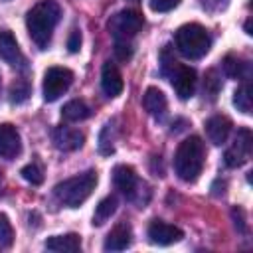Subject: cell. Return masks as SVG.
Here are the masks:
<instances>
[{"label": "cell", "mask_w": 253, "mask_h": 253, "mask_svg": "<svg viewBox=\"0 0 253 253\" xmlns=\"http://www.w3.org/2000/svg\"><path fill=\"white\" fill-rule=\"evenodd\" d=\"M59 18H61V8L55 0H42L28 12L26 16L28 34L40 49H45L49 45Z\"/></svg>", "instance_id": "1"}, {"label": "cell", "mask_w": 253, "mask_h": 253, "mask_svg": "<svg viewBox=\"0 0 253 253\" xmlns=\"http://www.w3.org/2000/svg\"><path fill=\"white\" fill-rule=\"evenodd\" d=\"M206 164V146L200 136L192 134L184 138L174 154V170L182 182H196Z\"/></svg>", "instance_id": "2"}, {"label": "cell", "mask_w": 253, "mask_h": 253, "mask_svg": "<svg viewBox=\"0 0 253 253\" xmlns=\"http://www.w3.org/2000/svg\"><path fill=\"white\" fill-rule=\"evenodd\" d=\"M160 71H162L164 77L170 79V83H172L176 95H178L182 101H186V99H190V97L194 95V91H196V81H198V79H196V69L190 67V65L178 63V61L174 59V55L170 53L168 47H164L162 53H160Z\"/></svg>", "instance_id": "3"}, {"label": "cell", "mask_w": 253, "mask_h": 253, "mask_svg": "<svg viewBox=\"0 0 253 253\" xmlns=\"http://www.w3.org/2000/svg\"><path fill=\"white\" fill-rule=\"evenodd\" d=\"M97 172L95 170H87L83 174H77L73 178H67L63 182H59L53 188V194L57 198L59 204L67 206V208H79L95 190L97 186Z\"/></svg>", "instance_id": "4"}, {"label": "cell", "mask_w": 253, "mask_h": 253, "mask_svg": "<svg viewBox=\"0 0 253 253\" xmlns=\"http://www.w3.org/2000/svg\"><path fill=\"white\" fill-rule=\"evenodd\" d=\"M174 43H176V49L186 59H202L211 47V38L204 26L184 24L176 30Z\"/></svg>", "instance_id": "5"}, {"label": "cell", "mask_w": 253, "mask_h": 253, "mask_svg": "<svg viewBox=\"0 0 253 253\" xmlns=\"http://www.w3.org/2000/svg\"><path fill=\"white\" fill-rule=\"evenodd\" d=\"M113 184L121 194H125V198L128 202H134L138 208H144V204L148 202L146 198H142V194L150 196V190L144 182H140V178L136 176L132 166L117 164L113 168Z\"/></svg>", "instance_id": "6"}, {"label": "cell", "mask_w": 253, "mask_h": 253, "mask_svg": "<svg viewBox=\"0 0 253 253\" xmlns=\"http://www.w3.org/2000/svg\"><path fill=\"white\" fill-rule=\"evenodd\" d=\"M142 24H144V18L138 10L125 8L111 16V20L107 22V30L115 42H130L140 32Z\"/></svg>", "instance_id": "7"}, {"label": "cell", "mask_w": 253, "mask_h": 253, "mask_svg": "<svg viewBox=\"0 0 253 253\" xmlns=\"http://www.w3.org/2000/svg\"><path fill=\"white\" fill-rule=\"evenodd\" d=\"M73 83V71L67 67H49L43 75V99L47 103L57 101Z\"/></svg>", "instance_id": "8"}, {"label": "cell", "mask_w": 253, "mask_h": 253, "mask_svg": "<svg viewBox=\"0 0 253 253\" xmlns=\"http://www.w3.org/2000/svg\"><path fill=\"white\" fill-rule=\"evenodd\" d=\"M251 144H253V134L249 128H239L233 144L225 150L223 154V164L227 168H239L249 160L251 154Z\"/></svg>", "instance_id": "9"}, {"label": "cell", "mask_w": 253, "mask_h": 253, "mask_svg": "<svg viewBox=\"0 0 253 253\" xmlns=\"http://www.w3.org/2000/svg\"><path fill=\"white\" fill-rule=\"evenodd\" d=\"M51 140H53V146L57 150H63V152H73L77 148L83 146L85 142V134L73 126H67V125H59L51 130Z\"/></svg>", "instance_id": "10"}, {"label": "cell", "mask_w": 253, "mask_h": 253, "mask_svg": "<svg viewBox=\"0 0 253 253\" xmlns=\"http://www.w3.org/2000/svg\"><path fill=\"white\" fill-rule=\"evenodd\" d=\"M184 237V231L172 223H166L162 219H154L148 225V239L154 245H172L178 243Z\"/></svg>", "instance_id": "11"}, {"label": "cell", "mask_w": 253, "mask_h": 253, "mask_svg": "<svg viewBox=\"0 0 253 253\" xmlns=\"http://www.w3.org/2000/svg\"><path fill=\"white\" fill-rule=\"evenodd\" d=\"M0 57L12 67H26V57L10 30H0Z\"/></svg>", "instance_id": "12"}, {"label": "cell", "mask_w": 253, "mask_h": 253, "mask_svg": "<svg viewBox=\"0 0 253 253\" xmlns=\"http://www.w3.org/2000/svg\"><path fill=\"white\" fill-rule=\"evenodd\" d=\"M20 150H22L20 132L10 123H2L0 125V158L12 160L20 154Z\"/></svg>", "instance_id": "13"}, {"label": "cell", "mask_w": 253, "mask_h": 253, "mask_svg": "<svg viewBox=\"0 0 253 253\" xmlns=\"http://www.w3.org/2000/svg\"><path fill=\"white\" fill-rule=\"evenodd\" d=\"M123 75L113 61H105L101 69V89L107 97H119L123 93Z\"/></svg>", "instance_id": "14"}, {"label": "cell", "mask_w": 253, "mask_h": 253, "mask_svg": "<svg viewBox=\"0 0 253 253\" xmlns=\"http://www.w3.org/2000/svg\"><path fill=\"white\" fill-rule=\"evenodd\" d=\"M231 121L225 117V115H213V117H210L208 121H206V134H208V138H210V142L211 144H215V146H219V144H223L225 140H227V136H229V132H231Z\"/></svg>", "instance_id": "15"}, {"label": "cell", "mask_w": 253, "mask_h": 253, "mask_svg": "<svg viewBox=\"0 0 253 253\" xmlns=\"http://www.w3.org/2000/svg\"><path fill=\"white\" fill-rule=\"evenodd\" d=\"M130 243H132V229H130V225L128 223H117L109 231L103 247H105V251H123L126 247H130Z\"/></svg>", "instance_id": "16"}, {"label": "cell", "mask_w": 253, "mask_h": 253, "mask_svg": "<svg viewBox=\"0 0 253 253\" xmlns=\"http://www.w3.org/2000/svg\"><path fill=\"white\" fill-rule=\"evenodd\" d=\"M142 107L156 119H162L166 115V109H168V101H166V95L158 89V87H148L142 95Z\"/></svg>", "instance_id": "17"}, {"label": "cell", "mask_w": 253, "mask_h": 253, "mask_svg": "<svg viewBox=\"0 0 253 253\" xmlns=\"http://www.w3.org/2000/svg\"><path fill=\"white\" fill-rule=\"evenodd\" d=\"M45 249L55 251V253H77L81 249V237L77 233L53 235L45 241Z\"/></svg>", "instance_id": "18"}, {"label": "cell", "mask_w": 253, "mask_h": 253, "mask_svg": "<svg viewBox=\"0 0 253 253\" xmlns=\"http://www.w3.org/2000/svg\"><path fill=\"white\" fill-rule=\"evenodd\" d=\"M91 115V109L85 101L81 99H73L69 103L63 105L61 109V119L67 121V123H79V121H85L87 117Z\"/></svg>", "instance_id": "19"}, {"label": "cell", "mask_w": 253, "mask_h": 253, "mask_svg": "<svg viewBox=\"0 0 253 253\" xmlns=\"http://www.w3.org/2000/svg\"><path fill=\"white\" fill-rule=\"evenodd\" d=\"M221 65H223V73L227 77H231V79H247V67H249V63L245 59H241L239 55H233V53L225 55L223 61H221Z\"/></svg>", "instance_id": "20"}, {"label": "cell", "mask_w": 253, "mask_h": 253, "mask_svg": "<svg viewBox=\"0 0 253 253\" xmlns=\"http://www.w3.org/2000/svg\"><path fill=\"white\" fill-rule=\"evenodd\" d=\"M117 206H119V202H117V196H105L99 204H97V208H95V213H93V225H103L115 211H117Z\"/></svg>", "instance_id": "21"}, {"label": "cell", "mask_w": 253, "mask_h": 253, "mask_svg": "<svg viewBox=\"0 0 253 253\" xmlns=\"http://www.w3.org/2000/svg\"><path fill=\"white\" fill-rule=\"evenodd\" d=\"M233 105L237 107V111L249 115L251 113V87H249V81L243 79V83L237 87L235 95H233Z\"/></svg>", "instance_id": "22"}, {"label": "cell", "mask_w": 253, "mask_h": 253, "mask_svg": "<svg viewBox=\"0 0 253 253\" xmlns=\"http://www.w3.org/2000/svg\"><path fill=\"white\" fill-rule=\"evenodd\" d=\"M30 93H32L30 83H28L26 79H18V81H14L12 87H10V103L20 105V103H24V101L30 97Z\"/></svg>", "instance_id": "23"}, {"label": "cell", "mask_w": 253, "mask_h": 253, "mask_svg": "<svg viewBox=\"0 0 253 253\" xmlns=\"http://www.w3.org/2000/svg\"><path fill=\"white\" fill-rule=\"evenodd\" d=\"M219 89H221V81L217 77V71L215 69H210L206 73V79H204V95H208V99L213 101L217 97Z\"/></svg>", "instance_id": "24"}, {"label": "cell", "mask_w": 253, "mask_h": 253, "mask_svg": "<svg viewBox=\"0 0 253 253\" xmlns=\"http://www.w3.org/2000/svg\"><path fill=\"white\" fill-rule=\"evenodd\" d=\"M20 174H22V178H24L26 182H30L32 186H40V184L43 182V170H42V166L36 164V162L26 164V166L20 170Z\"/></svg>", "instance_id": "25"}, {"label": "cell", "mask_w": 253, "mask_h": 253, "mask_svg": "<svg viewBox=\"0 0 253 253\" xmlns=\"http://www.w3.org/2000/svg\"><path fill=\"white\" fill-rule=\"evenodd\" d=\"M113 150H115V146H113V125L107 123L103 126L101 134H99V152L107 156V154H113Z\"/></svg>", "instance_id": "26"}, {"label": "cell", "mask_w": 253, "mask_h": 253, "mask_svg": "<svg viewBox=\"0 0 253 253\" xmlns=\"http://www.w3.org/2000/svg\"><path fill=\"white\" fill-rule=\"evenodd\" d=\"M14 243V229L6 213H0V245L10 247Z\"/></svg>", "instance_id": "27"}, {"label": "cell", "mask_w": 253, "mask_h": 253, "mask_svg": "<svg viewBox=\"0 0 253 253\" xmlns=\"http://www.w3.org/2000/svg\"><path fill=\"white\" fill-rule=\"evenodd\" d=\"M115 55L121 61H128L132 57V43L130 42H115Z\"/></svg>", "instance_id": "28"}, {"label": "cell", "mask_w": 253, "mask_h": 253, "mask_svg": "<svg viewBox=\"0 0 253 253\" xmlns=\"http://www.w3.org/2000/svg\"><path fill=\"white\" fill-rule=\"evenodd\" d=\"M180 4V0H150V8L154 12H170Z\"/></svg>", "instance_id": "29"}, {"label": "cell", "mask_w": 253, "mask_h": 253, "mask_svg": "<svg viewBox=\"0 0 253 253\" xmlns=\"http://www.w3.org/2000/svg\"><path fill=\"white\" fill-rule=\"evenodd\" d=\"M67 47H69L71 53H75V51L81 49V32H79L77 28L71 30V34H69V38H67Z\"/></svg>", "instance_id": "30"}, {"label": "cell", "mask_w": 253, "mask_h": 253, "mask_svg": "<svg viewBox=\"0 0 253 253\" xmlns=\"http://www.w3.org/2000/svg\"><path fill=\"white\" fill-rule=\"evenodd\" d=\"M245 32H247V34H253V32H251V20L245 22Z\"/></svg>", "instance_id": "31"}]
</instances>
